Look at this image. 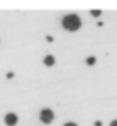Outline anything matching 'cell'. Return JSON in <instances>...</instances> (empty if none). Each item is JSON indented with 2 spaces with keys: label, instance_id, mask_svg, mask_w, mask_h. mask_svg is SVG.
<instances>
[{
  "label": "cell",
  "instance_id": "1",
  "mask_svg": "<svg viewBox=\"0 0 117 126\" xmlns=\"http://www.w3.org/2000/svg\"><path fill=\"white\" fill-rule=\"evenodd\" d=\"M81 26H83V21L78 14H67L62 19V28L67 31H78Z\"/></svg>",
  "mask_w": 117,
  "mask_h": 126
},
{
  "label": "cell",
  "instance_id": "2",
  "mask_svg": "<svg viewBox=\"0 0 117 126\" xmlns=\"http://www.w3.org/2000/svg\"><path fill=\"white\" fill-rule=\"evenodd\" d=\"M53 119H55V114H53V110H52V109H43V110L40 112V121H41V123L50 124Z\"/></svg>",
  "mask_w": 117,
  "mask_h": 126
},
{
  "label": "cell",
  "instance_id": "3",
  "mask_svg": "<svg viewBox=\"0 0 117 126\" xmlns=\"http://www.w3.org/2000/svg\"><path fill=\"white\" fill-rule=\"evenodd\" d=\"M5 124H7V126H16V124H17V116H16L14 112H9V114L5 116Z\"/></svg>",
  "mask_w": 117,
  "mask_h": 126
},
{
  "label": "cell",
  "instance_id": "4",
  "mask_svg": "<svg viewBox=\"0 0 117 126\" xmlns=\"http://www.w3.org/2000/svg\"><path fill=\"white\" fill-rule=\"evenodd\" d=\"M43 62H45V66H53V64H55V57H53V55H47Z\"/></svg>",
  "mask_w": 117,
  "mask_h": 126
},
{
  "label": "cell",
  "instance_id": "5",
  "mask_svg": "<svg viewBox=\"0 0 117 126\" xmlns=\"http://www.w3.org/2000/svg\"><path fill=\"white\" fill-rule=\"evenodd\" d=\"M95 62H96V59H95V57H88V59H86V64H88V66H93Z\"/></svg>",
  "mask_w": 117,
  "mask_h": 126
},
{
  "label": "cell",
  "instance_id": "6",
  "mask_svg": "<svg viewBox=\"0 0 117 126\" xmlns=\"http://www.w3.org/2000/svg\"><path fill=\"white\" fill-rule=\"evenodd\" d=\"M102 14V11H91V16H95V17H98Z\"/></svg>",
  "mask_w": 117,
  "mask_h": 126
},
{
  "label": "cell",
  "instance_id": "7",
  "mask_svg": "<svg viewBox=\"0 0 117 126\" xmlns=\"http://www.w3.org/2000/svg\"><path fill=\"white\" fill-rule=\"evenodd\" d=\"M64 126H78V124H76V123H65Z\"/></svg>",
  "mask_w": 117,
  "mask_h": 126
},
{
  "label": "cell",
  "instance_id": "8",
  "mask_svg": "<svg viewBox=\"0 0 117 126\" xmlns=\"http://www.w3.org/2000/svg\"><path fill=\"white\" fill-rule=\"evenodd\" d=\"M110 126H117V119H114V121L110 123Z\"/></svg>",
  "mask_w": 117,
  "mask_h": 126
},
{
  "label": "cell",
  "instance_id": "9",
  "mask_svg": "<svg viewBox=\"0 0 117 126\" xmlns=\"http://www.w3.org/2000/svg\"><path fill=\"white\" fill-rule=\"evenodd\" d=\"M95 126H103V124H102L100 121H96V123H95Z\"/></svg>",
  "mask_w": 117,
  "mask_h": 126
}]
</instances>
